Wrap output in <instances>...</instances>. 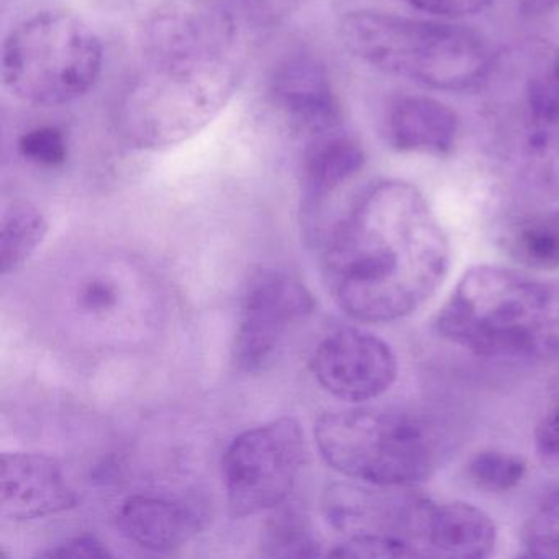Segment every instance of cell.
Instances as JSON below:
<instances>
[{"label": "cell", "instance_id": "1", "mask_svg": "<svg viewBox=\"0 0 559 559\" xmlns=\"http://www.w3.org/2000/svg\"><path fill=\"white\" fill-rule=\"evenodd\" d=\"M450 243L427 199L404 181L369 188L338 222L325 250L326 280L343 312L395 322L443 283Z\"/></svg>", "mask_w": 559, "mask_h": 559}, {"label": "cell", "instance_id": "2", "mask_svg": "<svg viewBox=\"0 0 559 559\" xmlns=\"http://www.w3.org/2000/svg\"><path fill=\"white\" fill-rule=\"evenodd\" d=\"M143 67L120 103L119 126L136 148L181 145L211 126L237 90L235 41L188 14L146 22Z\"/></svg>", "mask_w": 559, "mask_h": 559}, {"label": "cell", "instance_id": "3", "mask_svg": "<svg viewBox=\"0 0 559 559\" xmlns=\"http://www.w3.org/2000/svg\"><path fill=\"white\" fill-rule=\"evenodd\" d=\"M435 323L443 338L483 358H556L559 286L509 267H471Z\"/></svg>", "mask_w": 559, "mask_h": 559}, {"label": "cell", "instance_id": "4", "mask_svg": "<svg viewBox=\"0 0 559 559\" xmlns=\"http://www.w3.org/2000/svg\"><path fill=\"white\" fill-rule=\"evenodd\" d=\"M340 38L368 67L430 90H469L493 68L486 38L457 25L356 11L343 17Z\"/></svg>", "mask_w": 559, "mask_h": 559}, {"label": "cell", "instance_id": "5", "mask_svg": "<svg viewBox=\"0 0 559 559\" xmlns=\"http://www.w3.org/2000/svg\"><path fill=\"white\" fill-rule=\"evenodd\" d=\"M323 460L352 479L378 487H411L438 464L431 428L401 411L345 408L322 415L316 427Z\"/></svg>", "mask_w": 559, "mask_h": 559}, {"label": "cell", "instance_id": "6", "mask_svg": "<svg viewBox=\"0 0 559 559\" xmlns=\"http://www.w3.org/2000/svg\"><path fill=\"white\" fill-rule=\"evenodd\" d=\"M103 63L100 38L83 19L47 11L25 19L5 38L2 80L21 103L57 107L83 97Z\"/></svg>", "mask_w": 559, "mask_h": 559}, {"label": "cell", "instance_id": "7", "mask_svg": "<svg viewBox=\"0 0 559 559\" xmlns=\"http://www.w3.org/2000/svg\"><path fill=\"white\" fill-rule=\"evenodd\" d=\"M304 460V435L294 418L260 425L235 438L222 461L235 516L257 515L289 496Z\"/></svg>", "mask_w": 559, "mask_h": 559}, {"label": "cell", "instance_id": "8", "mask_svg": "<svg viewBox=\"0 0 559 559\" xmlns=\"http://www.w3.org/2000/svg\"><path fill=\"white\" fill-rule=\"evenodd\" d=\"M307 287L286 271H257L245 287L240 325L235 335V365L247 372L273 362L287 332L313 312Z\"/></svg>", "mask_w": 559, "mask_h": 559}, {"label": "cell", "instance_id": "9", "mask_svg": "<svg viewBox=\"0 0 559 559\" xmlns=\"http://www.w3.org/2000/svg\"><path fill=\"white\" fill-rule=\"evenodd\" d=\"M323 389L348 402H366L389 391L399 374L397 358L372 333L343 329L320 343L312 359Z\"/></svg>", "mask_w": 559, "mask_h": 559}, {"label": "cell", "instance_id": "10", "mask_svg": "<svg viewBox=\"0 0 559 559\" xmlns=\"http://www.w3.org/2000/svg\"><path fill=\"white\" fill-rule=\"evenodd\" d=\"M405 539L418 556L480 559L492 552L497 530L493 520L471 503L412 499Z\"/></svg>", "mask_w": 559, "mask_h": 559}, {"label": "cell", "instance_id": "11", "mask_svg": "<svg viewBox=\"0 0 559 559\" xmlns=\"http://www.w3.org/2000/svg\"><path fill=\"white\" fill-rule=\"evenodd\" d=\"M76 506V493L53 457L4 453L0 461V515L35 520Z\"/></svg>", "mask_w": 559, "mask_h": 559}, {"label": "cell", "instance_id": "12", "mask_svg": "<svg viewBox=\"0 0 559 559\" xmlns=\"http://www.w3.org/2000/svg\"><path fill=\"white\" fill-rule=\"evenodd\" d=\"M522 133L530 171L559 195V61L546 60L526 81Z\"/></svg>", "mask_w": 559, "mask_h": 559}, {"label": "cell", "instance_id": "13", "mask_svg": "<svg viewBox=\"0 0 559 559\" xmlns=\"http://www.w3.org/2000/svg\"><path fill=\"white\" fill-rule=\"evenodd\" d=\"M273 96L297 130L317 139L329 135L342 120L329 74L312 58L284 63L274 74Z\"/></svg>", "mask_w": 559, "mask_h": 559}, {"label": "cell", "instance_id": "14", "mask_svg": "<svg viewBox=\"0 0 559 559\" xmlns=\"http://www.w3.org/2000/svg\"><path fill=\"white\" fill-rule=\"evenodd\" d=\"M385 127L389 143L399 152L443 156L454 148L460 120L440 100L402 96L389 107Z\"/></svg>", "mask_w": 559, "mask_h": 559}, {"label": "cell", "instance_id": "15", "mask_svg": "<svg viewBox=\"0 0 559 559\" xmlns=\"http://www.w3.org/2000/svg\"><path fill=\"white\" fill-rule=\"evenodd\" d=\"M120 532L142 548L171 551L201 530L202 519L185 503L156 497H130L117 513Z\"/></svg>", "mask_w": 559, "mask_h": 559}, {"label": "cell", "instance_id": "16", "mask_svg": "<svg viewBox=\"0 0 559 559\" xmlns=\"http://www.w3.org/2000/svg\"><path fill=\"white\" fill-rule=\"evenodd\" d=\"M365 165V153L346 136H319L304 158V214L320 207L326 195L345 185Z\"/></svg>", "mask_w": 559, "mask_h": 559}, {"label": "cell", "instance_id": "17", "mask_svg": "<svg viewBox=\"0 0 559 559\" xmlns=\"http://www.w3.org/2000/svg\"><path fill=\"white\" fill-rule=\"evenodd\" d=\"M502 247L530 270H559V212L516 222L503 234Z\"/></svg>", "mask_w": 559, "mask_h": 559}, {"label": "cell", "instance_id": "18", "mask_svg": "<svg viewBox=\"0 0 559 559\" xmlns=\"http://www.w3.org/2000/svg\"><path fill=\"white\" fill-rule=\"evenodd\" d=\"M48 234L44 212L31 202L9 205L0 225V270L11 274L21 270Z\"/></svg>", "mask_w": 559, "mask_h": 559}, {"label": "cell", "instance_id": "19", "mask_svg": "<svg viewBox=\"0 0 559 559\" xmlns=\"http://www.w3.org/2000/svg\"><path fill=\"white\" fill-rule=\"evenodd\" d=\"M263 555L270 558H312L322 552L306 519L296 510H289L281 513L267 526L263 539Z\"/></svg>", "mask_w": 559, "mask_h": 559}, {"label": "cell", "instance_id": "20", "mask_svg": "<svg viewBox=\"0 0 559 559\" xmlns=\"http://www.w3.org/2000/svg\"><path fill=\"white\" fill-rule=\"evenodd\" d=\"M467 476L489 492H507L519 486L526 473V463L515 454L487 450L474 454L466 466Z\"/></svg>", "mask_w": 559, "mask_h": 559}, {"label": "cell", "instance_id": "21", "mask_svg": "<svg viewBox=\"0 0 559 559\" xmlns=\"http://www.w3.org/2000/svg\"><path fill=\"white\" fill-rule=\"evenodd\" d=\"M522 539L530 555L559 558V490L539 503L523 528Z\"/></svg>", "mask_w": 559, "mask_h": 559}, {"label": "cell", "instance_id": "22", "mask_svg": "<svg viewBox=\"0 0 559 559\" xmlns=\"http://www.w3.org/2000/svg\"><path fill=\"white\" fill-rule=\"evenodd\" d=\"M330 556L338 558H415L414 546L399 536L382 533H355L340 543Z\"/></svg>", "mask_w": 559, "mask_h": 559}, {"label": "cell", "instance_id": "23", "mask_svg": "<svg viewBox=\"0 0 559 559\" xmlns=\"http://www.w3.org/2000/svg\"><path fill=\"white\" fill-rule=\"evenodd\" d=\"M19 153L34 165L58 168L67 163L68 143L57 127H38L21 136Z\"/></svg>", "mask_w": 559, "mask_h": 559}, {"label": "cell", "instance_id": "24", "mask_svg": "<svg viewBox=\"0 0 559 559\" xmlns=\"http://www.w3.org/2000/svg\"><path fill=\"white\" fill-rule=\"evenodd\" d=\"M535 450L545 463L559 466V402L536 425Z\"/></svg>", "mask_w": 559, "mask_h": 559}, {"label": "cell", "instance_id": "25", "mask_svg": "<svg viewBox=\"0 0 559 559\" xmlns=\"http://www.w3.org/2000/svg\"><path fill=\"white\" fill-rule=\"evenodd\" d=\"M412 8L441 17H464L486 11L493 0H405Z\"/></svg>", "mask_w": 559, "mask_h": 559}, {"label": "cell", "instance_id": "26", "mask_svg": "<svg viewBox=\"0 0 559 559\" xmlns=\"http://www.w3.org/2000/svg\"><path fill=\"white\" fill-rule=\"evenodd\" d=\"M44 558H107L110 556L106 545L94 536H80L44 552Z\"/></svg>", "mask_w": 559, "mask_h": 559}, {"label": "cell", "instance_id": "27", "mask_svg": "<svg viewBox=\"0 0 559 559\" xmlns=\"http://www.w3.org/2000/svg\"><path fill=\"white\" fill-rule=\"evenodd\" d=\"M117 304V290L112 284L96 280L93 283L84 284L80 290L81 309L87 312H106Z\"/></svg>", "mask_w": 559, "mask_h": 559}, {"label": "cell", "instance_id": "28", "mask_svg": "<svg viewBox=\"0 0 559 559\" xmlns=\"http://www.w3.org/2000/svg\"><path fill=\"white\" fill-rule=\"evenodd\" d=\"M516 8L525 17H546V15L558 11L559 0H516Z\"/></svg>", "mask_w": 559, "mask_h": 559}]
</instances>
